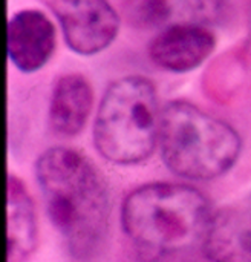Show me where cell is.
<instances>
[{
    "mask_svg": "<svg viewBox=\"0 0 251 262\" xmlns=\"http://www.w3.org/2000/svg\"><path fill=\"white\" fill-rule=\"evenodd\" d=\"M35 175L49 220L69 252L80 259L94 255L109 226V195L98 169L81 152L57 146L40 155Z\"/></svg>",
    "mask_w": 251,
    "mask_h": 262,
    "instance_id": "6da1fadb",
    "label": "cell"
},
{
    "mask_svg": "<svg viewBox=\"0 0 251 262\" xmlns=\"http://www.w3.org/2000/svg\"><path fill=\"white\" fill-rule=\"evenodd\" d=\"M215 212L190 186L150 183L132 190L121 207V224L138 255L159 261L202 246Z\"/></svg>",
    "mask_w": 251,
    "mask_h": 262,
    "instance_id": "7a4b0ae2",
    "label": "cell"
},
{
    "mask_svg": "<svg viewBox=\"0 0 251 262\" xmlns=\"http://www.w3.org/2000/svg\"><path fill=\"white\" fill-rule=\"evenodd\" d=\"M158 143L173 173L199 181L227 173L242 150L241 137L229 123L181 100L161 109Z\"/></svg>",
    "mask_w": 251,
    "mask_h": 262,
    "instance_id": "3957f363",
    "label": "cell"
},
{
    "mask_svg": "<svg viewBox=\"0 0 251 262\" xmlns=\"http://www.w3.org/2000/svg\"><path fill=\"white\" fill-rule=\"evenodd\" d=\"M156 89L141 75H127L106 89L94 124L98 152L115 164H138L150 157L159 137Z\"/></svg>",
    "mask_w": 251,
    "mask_h": 262,
    "instance_id": "277c9868",
    "label": "cell"
},
{
    "mask_svg": "<svg viewBox=\"0 0 251 262\" xmlns=\"http://www.w3.org/2000/svg\"><path fill=\"white\" fill-rule=\"evenodd\" d=\"M58 18L67 46L92 55L117 37L120 17L107 0H41Z\"/></svg>",
    "mask_w": 251,
    "mask_h": 262,
    "instance_id": "5b68a950",
    "label": "cell"
},
{
    "mask_svg": "<svg viewBox=\"0 0 251 262\" xmlns=\"http://www.w3.org/2000/svg\"><path fill=\"white\" fill-rule=\"evenodd\" d=\"M213 49L215 37L207 26L170 25L152 40L149 55L166 71L189 72L198 68Z\"/></svg>",
    "mask_w": 251,
    "mask_h": 262,
    "instance_id": "8992f818",
    "label": "cell"
},
{
    "mask_svg": "<svg viewBox=\"0 0 251 262\" xmlns=\"http://www.w3.org/2000/svg\"><path fill=\"white\" fill-rule=\"evenodd\" d=\"M55 48V29L40 11L25 9L8 23V55L17 69L34 72L43 68Z\"/></svg>",
    "mask_w": 251,
    "mask_h": 262,
    "instance_id": "52a82bcc",
    "label": "cell"
},
{
    "mask_svg": "<svg viewBox=\"0 0 251 262\" xmlns=\"http://www.w3.org/2000/svg\"><path fill=\"white\" fill-rule=\"evenodd\" d=\"M94 103L90 83L80 74L58 78L49 103V123L54 132L63 137L80 134L87 121Z\"/></svg>",
    "mask_w": 251,
    "mask_h": 262,
    "instance_id": "ba28073f",
    "label": "cell"
},
{
    "mask_svg": "<svg viewBox=\"0 0 251 262\" xmlns=\"http://www.w3.org/2000/svg\"><path fill=\"white\" fill-rule=\"evenodd\" d=\"M202 247L213 262H251V226L245 210L216 212Z\"/></svg>",
    "mask_w": 251,
    "mask_h": 262,
    "instance_id": "9c48e42d",
    "label": "cell"
},
{
    "mask_svg": "<svg viewBox=\"0 0 251 262\" xmlns=\"http://www.w3.org/2000/svg\"><path fill=\"white\" fill-rule=\"evenodd\" d=\"M37 247V220L23 183L8 177V262H25Z\"/></svg>",
    "mask_w": 251,
    "mask_h": 262,
    "instance_id": "30bf717a",
    "label": "cell"
},
{
    "mask_svg": "<svg viewBox=\"0 0 251 262\" xmlns=\"http://www.w3.org/2000/svg\"><path fill=\"white\" fill-rule=\"evenodd\" d=\"M224 0H146L144 15L155 25L213 23L222 11Z\"/></svg>",
    "mask_w": 251,
    "mask_h": 262,
    "instance_id": "8fae6325",
    "label": "cell"
},
{
    "mask_svg": "<svg viewBox=\"0 0 251 262\" xmlns=\"http://www.w3.org/2000/svg\"><path fill=\"white\" fill-rule=\"evenodd\" d=\"M245 213H247V218H248V221H250V226H251V198H250V201H248V204H247Z\"/></svg>",
    "mask_w": 251,
    "mask_h": 262,
    "instance_id": "7c38bea8",
    "label": "cell"
}]
</instances>
